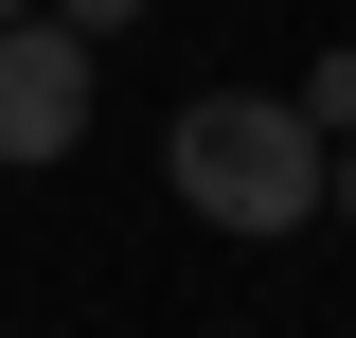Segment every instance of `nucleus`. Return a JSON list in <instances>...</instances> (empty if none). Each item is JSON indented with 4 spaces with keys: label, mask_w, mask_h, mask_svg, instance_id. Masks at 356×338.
<instances>
[{
    "label": "nucleus",
    "mask_w": 356,
    "mask_h": 338,
    "mask_svg": "<svg viewBox=\"0 0 356 338\" xmlns=\"http://www.w3.org/2000/svg\"><path fill=\"white\" fill-rule=\"evenodd\" d=\"M339 232H356V161H339Z\"/></svg>",
    "instance_id": "20e7f679"
},
{
    "label": "nucleus",
    "mask_w": 356,
    "mask_h": 338,
    "mask_svg": "<svg viewBox=\"0 0 356 338\" xmlns=\"http://www.w3.org/2000/svg\"><path fill=\"white\" fill-rule=\"evenodd\" d=\"M0 18H36V0H0Z\"/></svg>",
    "instance_id": "39448f33"
},
{
    "label": "nucleus",
    "mask_w": 356,
    "mask_h": 338,
    "mask_svg": "<svg viewBox=\"0 0 356 338\" xmlns=\"http://www.w3.org/2000/svg\"><path fill=\"white\" fill-rule=\"evenodd\" d=\"M54 18H72V36H125V18H143V0H54Z\"/></svg>",
    "instance_id": "7ed1b4c3"
},
{
    "label": "nucleus",
    "mask_w": 356,
    "mask_h": 338,
    "mask_svg": "<svg viewBox=\"0 0 356 338\" xmlns=\"http://www.w3.org/2000/svg\"><path fill=\"white\" fill-rule=\"evenodd\" d=\"M178 214H214L232 250H285V232H321V107H285V89H196L161 143Z\"/></svg>",
    "instance_id": "f257e3e1"
},
{
    "label": "nucleus",
    "mask_w": 356,
    "mask_h": 338,
    "mask_svg": "<svg viewBox=\"0 0 356 338\" xmlns=\"http://www.w3.org/2000/svg\"><path fill=\"white\" fill-rule=\"evenodd\" d=\"M72 143H89V36L0 18V161H72Z\"/></svg>",
    "instance_id": "f03ea898"
}]
</instances>
